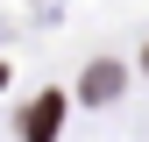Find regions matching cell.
I'll use <instances>...</instances> for the list:
<instances>
[{
    "instance_id": "obj_2",
    "label": "cell",
    "mask_w": 149,
    "mask_h": 142,
    "mask_svg": "<svg viewBox=\"0 0 149 142\" xmlns=\"http://www.w3.org/2000/svg\"><path fill=\"white\" fill-rule=\"evenodd\" d=\"M121 93V64H92L85 71V100H114Z\"/></svg>"
},
{
    "instance_id": "obj_1",
    "label": "cell",
    "mask_w": 149,
    "mask_h": 142,
    "mask_svg": "<svg viewBox=\"0 0 149 142\" xmlns=\"http://www.w3.org/2000/svg\"><path fill=\"white\" fill-rule=\"evenodd\" d=\"M57 128H64V93H36L22 114V142H57Z\"/></svg>"
},
{
    "instance_id": "obj_3",
    "label": "cell",
    "mask_w": 149,
    "mask_h": 142,
    "mask_svg": "<svg viewBox=\"0 0 149 142\" xmlns=\"http://www.w3.org/2000/svg\"><path fill=\"white\" fill-rule=\"evenodd\" d=\"M142 64H149V57H142Z\"/></svg>"
}]
</instances>
